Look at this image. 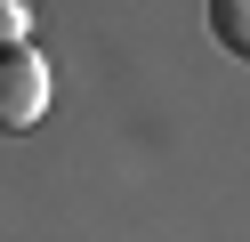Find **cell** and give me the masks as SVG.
<instances>
[{
	"instance_id": "6da1fadb",
	"label": "cell",
	"mask_w": 250,
	"mask_h": 242,
	"mask_svg": "<svg viewBox=\"0 0 250 242\" xmlns=\"http://www.w3.org/2000/svg\"><path fill=\"white\" fill-rule=\"evenodd\" d=\"M49 113V65L33 48H0V129H33Z\"/></svg>"
},
{
	"instance_id": "7a4b0ae2",
	"label": "cell",
	"mask_w": 250,
	"mask_h": 242,
	"mask_svg": "<svg viewBox=\"0 0 250 242\" xmlns=\"http://www.w3.org/2000/svg\"><path fill=\"white\" fill-rule=\"evenodd\" d=\"M24 32H33V8L24 0H0V48H24Z\"/></svg>"
},
{
	"instance_id": "3957f363",
	"label": "cell",
	"mask_w": 250,
	"mask_h": 242,
	"mask_svg": "<svg viewBox=\"0 0 250 242\" xmlns=\"http://www.w3.org/2000/svg\"><path fill=\"white\" fill-rule=\"evenodd\" d=\"M218 41H226V48H250V32H242V0H218Z\"/></svg>"
}]
</instances>
